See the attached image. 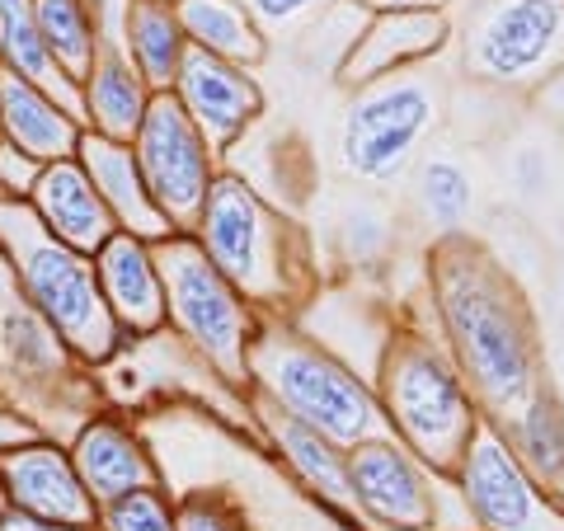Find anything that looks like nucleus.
Listing matches in <instances>:
<instances>
[{"label":"nucleus","mask_w":564,"mask_h":531,"mask_svg":"<svg viewBox=\"0 0 564 531\" xmlns=\"http://www.w3.org/2000/svg\"><path fill=\"white\" fill-rule=\"evenodd\" d=\"M0 254L10 259V273L29 296V306L62 334L70 358L80 362L113 358L122 344V329L99 292L95 259L62 245L33 217V207L24 198H0Z\"/></svg>","instance_id":"1"},{"label":"nucleus","mask_w":564,"mask_h":531,"mask_svg":"<svg viewBox=\"0 0 564 531\" xmlns=\"http://www.w3.org/2000/svg\"><path fill=\"white\" fill-rule=\"evenodd\" d=\"M443 311L462 348V362L494 404H513L532 386V344L513 296L475 259H452L443 273Z\"/></svg>","instance_id":"2"},{"label":"nucleus","mask_w":564,"mask_h":531,"mask_svg":"<svg viewBox=\"0 0 564 531\" xmlns=\"http://www.w3.org/2000/svg\"><path fill=\"white\" fill-rule=\"evenodd\" d=\"M155 269L165 288V321L221 371L240 381L250 371V311L226 273L203 254L188 231L155 240Z\"/></svg>","instance_id":"3"},{"label":"nucleus","mask_w":564,"mask_h":531,"mask_svg":"<svg viewBox=\"0 0 564 531\" xmlns=\"http://www.w3.org/2000/svg\"><path fill=\"white\" fill-rule=\"evenodd\" d=\"M250 371L278 395V404L292 419L311 423L315 433H325L334 442H362L367 433H377V404L358 386V377H348L339 362H329L325 353H315L306 344L292 339H263L250 344Z\"/></svg>","instance_id":"4"},{"label":"nucleus","mask_w":564,"mask_h":531,"mask_svg":"<svg viewBox=\"0 0 564 531\" xmlns=\"http://www.w3.org/2000/svg\"><path fill=\"white\" fill-rule=\"evenodd\" d=\"M193 240L226 273V282L250 301H278L288 292V250L282 226L240 180H212Z\"/></svg>","instance_id":"5"},{"label":"nucleus","mask_w":564,"mask_h":531,"mask_svg":"<svg viewBox=\"0 0 564 531\" xmlns=\"http://www.w3.org/2000/svg\"><path fill=\"white\" fill-rule=\"evenodd\" d=\"M564 62V0H480L466 24V66L494 85H536Z\"/></svg>","instance_id":"6"},{"label":"nucleus","mask_w":564,"mask_h":531,"mask_svg":"<svg viewBox=\"0 0 564 531\" xmlns=\"http://www.w3.org/2000/svg\"><path fill=\"white\" fill-rule=\"evenodd\" d=\"M132 155H137L141 180H147L151 203L161 207V217L174 231H193L217 174H212V147L170 90L151 95L147 118H141V128L132 137Z\"/></svg>","instance_id":"7"},{"label":"nucleus","mask_w":564,"mask_h":531,"mask_svg":"<svg viewBox=\"0 0 564 531\" xmlns=\"http://www.w3.org/2000/svg\"><path fill=\"white\" fill-rule=\"evenodd\" d=\"M437 122V95L423 80H391L362 95L344 118V165L362 180H395Z\"/></svg>","instance_id":"8"},{"label":"nucleus","mask_w":564,"mask_h":531,"mask_svg":"<svg viewBox=\"0 0 564 531\" xmlns=\"http://www.w3.org/2000/svg\"><path fill=\"white\" fill-rule=\"evenodd\" d=\"M391 410L404 437L423 456L447 466L470 442V414L456 377L433 358L429 348H404L391 362Z\"/></svg>","instance_id":"9"},{"label":"nucleus","mask_w":564,"mask_h":531,"mask_svg":"<svg viewBox=\"0 0 564 531\" xmlns=\"http://www.w3.org/2000/svg\"><path fill=\"white\" fill-rule=\"evenodd\" d=\"M0 489H6L10 508L33 512L43 522H57L66 531H90L99 522V503L80 485L70 452L47 442L43 433L0 456Z\"/></svg>","instance_id":"10"},{"label":"nucleus","mask_w":564,"mask_h":531,"mask_svg":"<svg viewBox=\"0 0 564 531\" xmlns=\"http://www.w3.org/2000/svg\"><path fill=\"white\" fill-rule=\"evenodd\" d=\"M170 95L184 104V113L193 118V128L203 132L212 151L231 147L259 113V90H254V80L245 76V66L212 57L203 47L184 52Z\"/></svg>","instance_id":"11"},{"label":"nucleus","mask_w":564,"mask_h":531,"mask_svg":"<svg viewBox=\"0 0 564 531\" xmlns=\"http://www.w3.org/2000/svg\"><path fill=\"white\" fill-rule=\"evenodd\" d=\"M99 292L122 334H155L165 325V288L155 269V245L132 231H113L90 254Z\"/></svg>","instance_id":"12"},{"label":"nucleus","mask_w":564,"mask_h":531,"mask_svg":"<svg viewBox=\"0 0 564 531\" xmlns=\"http://www.w3.org/2000/svg\"><path fill=\"white\" fill-rule=\"evenodd\" d=\"M466 489H470L475 512H480L494 531H564V518H555V512L536 499L522 466L489 433H470Z\"/></svg>","instance_id":"13"},{"label":"nucleus","mask_w":564,"mask_h":531,"mask_svg":"<svg viewBox=\"0 0 564 531\" xmlns=\"http://www.w3.org/2000/svg\"><path fill=\"white\" fill-rule=\"evenodd\" d=\"M24 203L33 207V217H39L52 236H57L62 245H70V250H80V254H95L99 245L118 231L113 212L104 207L99 188L90 184V174H85V165L76 161V155L47 161Z\"/></svg>","instance_id":"14"},{"label":"nucleus","mask_w":564,"mask_h":531,"mask_svg":"<svg viewBox=\"0 0 564 531\" xmlns=\"http://www.w3.org/2000/svg\"><path fill=\"white\" fill-rule=\"evenodd\" d=\"M76 161L85 165V174H90V184L99 188L104 207L113 212L118 231H132L141 240H165L174 226L161 217V207L151 203L147 193V180H141L137 170V155H132V141H113L104 132H80V147H76Z\"/></svg>","instance_id":"15"},{"label":"nucleus","mask_w":564,"mask_h":531,"mask_svg":"<svg viewBox=\"0 0 564 531\" xmlns=\"http://www.w3.org/2000/svg\"><path fill=\"white\" fill-rule=\"evenodd\" d=\"M80 132H85L80 113H70L57 95L43 90V85H33V80L0 66V137L47 165V161L76 155Z\"/></svg>","instance_id":"16"},{"label":"nucleus","mask_w":564,"mask_h":531,"mask_svg":"<svg viewBox=\"0 0 564 531\" xmlns=\"http://www.w3.org/2000/svg\"><path fill=\"white\" fill-rule=\"evenodd\" d=\"M70 466H76L80 485L90 489L95 503H113L132 489L155 485V466L147 447L122 429L118 419H90L70 442Z\"/></svg>","instance_id":"17"},{"label":"nucleus","mask_w":564,"mask_h":531,"mask_svg":"<svg viewBox=\"0 0 564 531\" xmlns=\"http://www.w3.org/2000/svg\"><path fill=\"white\" fill-rule=\"evenodd\" d=\"M151 85L147 76L132 66L128 47L122 43H99V57L90 66V76L80 80V118L90 132H104L113 141H132L141 118L151 104Z\"/></svg>","instance_id":"18"},{"label":"nucleus","mask_w":564,"mask_h":531,"mask_svg":"<svg viewBox=\"0 0 564 531\" xmlns=\"http://www.w3.org/2000/svg\"><path fill=\"white\" fill-rule=\"evenodd\" d=\"M348 485L362 508H372L377 518L395 522V527H423L433 512L414 466L404 462L395 447H386V442H362V447L352 452Z\"/></svg>","instance_id":"19"},{"label":"nucleus","mask_w":564,"mask_h":531,"mask_svg":"<svg viewBox=\"0 0 564 531\" xmlns=\"http://www.w3.org/2000/svg\"><path fill=\"white\" fill-rule=\"evenodd\" d=\"M443 33H447V24L437 20L433 10H391L367 29V39H358V47L348 52L344 76L348 80H377L381 71L414 62L423 52H437Z\"/></svg>","instance_id":"20"},{"label":"nucleus","mask_w":564,"mask_h":531,"mask_svg":"<svg viewBox=\"0 0 564 531\" xmlns=\"http://www.w3.org/2000/svg\"><path fill=\"white\" fill-rule=\"evenodd\" d=\"M0 66L33 85H43L70 113H80V85L52 62V52L39 33V20H33V0H0Z\"/></svg>","instance_id":"21"},{"label":"nucleus","mask_w":564,"mask_h":531,"mask_svg":"<svg viewBox=\"0 0 564 531\" xmlns=\"http://www.w3.org/2000/svg\"><path fill=\"white\" fill-rule=\"evenodd\" d=\"M122 47H128L132 66L147 76L151 90H170L180 76V62L188 52V39L174 14V0H132L128 29H122Z\"/></svg>","instance_id":"22"},{"label":"nucleus","mask_w":564,"mask_h":531,"mask_svg":"<svg viewBox=\"0 0 564 531\" xmlns=\"http://www.w3.org/2000/svg\"><path fill=\"white\" fill-rule=\"evenodd\" d=\"M174 14H180L188 47H203L212 57L236 66H250L263 57L259 24L240 0H174Z\"/></svg>","instance_id":"23"},{"label":"nucleus","mask_w":564,"mask_h":531,"mask_svg":"<svg viewBox=\"0 0 564 531\" xmlns=\"http://www.w3.org/2000/svg\"><path fill=\"white\" fill-rule=\"evenodd\" d=\"M33 20L39 33L70 80H85L99 57V24H95V6L90 0H33Z\"/></svg>","instance_id":"24"},{"label":"nucleus","mask_w":564,"mask_h":531,"mask_svg":"<svg viewBox=\"0 0 564 531\" xmlns=\"http://www.w3.org/2000/svg\"><path fill=\"white\" fill-rule=\"evenodd\" d=\"M273 433H278L282 447H288L292 466L302 470L311 485H321V494H329V499H352L348 466L339 462V452L329 447L325 433H315L311 423L292 419V414H278V419H273Z\"/></svg>","instance_id":"25"},{"label":"nucleus","mask_w":564,"mask_h":531,"mask_svg":"<svg viewBox=\"0 0 564 531\" xmlns=\"http://www.w3.org/2000/svg\"><path fill=\"white\" fill-rule=\"evenodd\" d=\"M419 198H423V212H429L437 226H462L470 217V203H475L470 174L456 161H447V155H437V161H429L419 174Z\"/></svg>","instance_id":"26"},{"label":"nucleus","mask_w":564,"mask_h":531,"mask_svg":"<svg viewBox=\"0 0 564 531\" xmlns=\"http://www.w3.org/2000/svg\"><path fill=\"white\" fill-rule=\"evenodd\" d=\"M518 437H522V452L532 456L536 470H545V475L564 470V410L555 400L527 404V414L518 419Z\"/></svg>","instance_id":"27"},{"label":"nucleus","mask_w":564,"mask_h":531,"mask_svg":"<svg viewBox=\"0 0 564 531\" xmlns=\"http://www.w3.org/2000/svg\"><path fill=\"white\" fill-rule=\"evenodd\" d=\"M99 527L104 531H180L161 485H147V489L122 494L113 503H99Z\"/></svg>","instance_id":"28"},{"label":"nucleus","mask_w":564,"mask_h":531,"mask_svg":"<svg viewBox=\"0 0 564 531\" xmlns=\"http://www.w3.org/2000/svg\"><path fill=\"white\" fill-rule=\"evenodd\" d=\"M43 161H33L14 141L0 137V198H29V188L39 184Z\"/></svg>","instance_id":"29"},{"label":"nucleus","mask_w":564,"mask_h":531,"mask_svg":"<svg viewBox=\"0 0 564 531\" xmlns=\"http://www.w3.org/2000/svg\"><path fill=\"white\" fill-rule=\"evenodd\" d=\"M174 527L180 531H240V522L217 499H188L174 512Z\"/></svg>","instance_id":"30"},{"label":"nucleus","mask_w":564,"mask_h":531,"mask_svg":"<svg viewBox=\"0 0 564 531\" xmlns=\"http://www.w3.org/2000/svg\"><path fill=\"white\" fill-rule=\"evenodd\" d=\"M325 0H245V10L254 14V24H269V29H288L296 20L315 14Z\"/></svg>","instance_id":"31"},{"label":"nucleus","mask_w":564,"mask_h":531,"mask_svg":"<svg viewBox=\"0 0 564 531\" xmlns=\"http://www.w3.org/2000/svg\"><path fill=\"white\" fill-rule=\"evenodd\" d=\"M39 437V429H33V419H24L20 410H10L6 400H0V456H6L10 447H20V442Z\"/></svg>","instance_id":"32"},{"label":"nucleus","mask_w":564,"mask_h":531,"mask_svg":"<svg viewBox=\"0 0 564 531\" xmlns=\"http://www.w3.org/2000/svg\"><path fill=\"white\" fill-rule=\"evenodd\" d=\"M0 531H66L57 522H43V518H33V512H20V508H0Z\"/></svg>","instance_id":"33"},{"label":"nucleus","mask_w":564,"mask_h":531,"mask_svg":"<svg viewBox=\"0 0 564 531\" xmlns=\"http://www.w3.org/2000/svg\"><path fill=\"white\" fill-rule=\"evenodd\" d=\"M381 10H437V6H447V0H377Z\"/></svg>","instance_id":"34"}]
</instances>
